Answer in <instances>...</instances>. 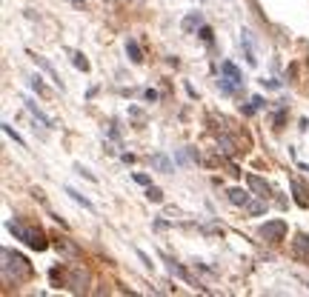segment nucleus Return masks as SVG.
<instances>
[{
    "mask_svg": "<svg viewBox=\"0 0 309 297\" xmlns=\"http://www.w3.org/2000/svg\"><path fill=\"white\" fill-rule=\"evenodd\" d=\"M152 166H158L160 171H172V163L163 157V154H155V157H152Z\"/></svg>",
    "mask_w": 309,
    "mask_h": 297,
    "instance_id": "nucleus-16",
    "label": "nucleus"
},
{
    "mask_svg": "<svg viewBox=\"0 0 309 297\" xmlns=\"http://www.w3.org/2000/svg\"><path fill=\"white\" fill-rule=\"evenodd\" d=\"M201 37H204L206 43H212V29L209 26H201Z\"/></svg>",
    "mask_w": 309,
    "mask_h": 297,
    "instance_id": "nucleus-21",
    "label": "nucleus"
},
{
    "mask_svg": "<svg viewBox=\"0 0 309 297\" xmlns=\"http://www.w3.org/2000/svg\"><path fill=\"white\" fill-rule=\"evenodd\" d=\"M26 109H29V112H32V114H34V117H37V120H40V123H43V126H49V129L55 126V120H52L49 114H43V112H40V109H37L34 103H29V100H26Z\"/></svg>",
    "mask_w": 309,
    "mask_h": 297,
    "instance_id": "nucleus-10",
    "label": "nucleus"
},
{
    "mask_svg": "<svg viewBox=\"0 0 309 297\" xmlns=\"http://www.w3.org/2000/svg\"><path fill=\"white\" fill-rule=\"evenodd\" d=\"M34 63H37V66L43 69L46 74H49V77L55 80L57 86H60V77H57V72H55V66H52V63H49V60H46V57H34Z\"/></svg>",
    "mask_w": 309,
    "mask_h": 297,
    "instance_id": "nucleus-9",
    "label": "nucleus"
},
{
    "mask_svg": "<svg viewBox=\"0 0 309 297\" xmlns=\"http://www.w3.org/2000/svg\"><path fill=\"white\" fill-rule=\"evenodd\" d=\"M75 66H78V69H83V72H86V69H89V60H86V57H83V55H75Z\"/></svg>",
    "mask_w": 309,
    "mask_h": 297,
    "instance_id": "nucleus-20",
    "label": "nucleus"
},
{
    "mask_svg": "<svg viewBox=\"0 0 309 297\" xmlns=\"http://www.w3.org/2000/svg\"><path fill=\"white\" fill-rule=\"evenodd\" d=\"M246 183H249V189H252L255 194H258L261 200H266V197L272 194V189H269V183H263L261 177H258V174H246Z\"/></svg>",
    "mask_w": 309,
    "mask_h": 297,
    "instance_id": "nucleus-5",
    "label": "nucleus"
},
{
    "mask_svg": "<svg viewBox=\"0 0 309 297\" xmlns=\"http://www.w3.org/2000/svg\"><path fill=\"white\" fill-rule=\"evenodd\" d=\"M295 249H309V237H307V234H298V237H295Z\"/></svg>",
    "mask_w": 309,
    "mask_h": 297,
    "instance_id": "nucleus-19",
    "label": "nucleus"
},
{
    "mask_svg": "<svg viewBox=\"0 0 309 297\" xmlns=\"http://www.w3.org/2000/svg\"><path fill=\"white\" fill-rule=\"evenodd\" d=\"M9 231L17 240H23L26 246H32V249H37V251L46 249V237H43L40 228H26V226H20V223H9Z\"/></svg>",
    "mask_w": 309,
    "mask_h": 297,
    "instance_id": "nucleus-2",
    "label": "nucleus"
},
{
    "mask_svg": "<svg viewBox=\"0 0 309 297\" xmlns=\"http://www.w3.org/2000/svg\"><path fill=\"white\" fill-rule=\"evenodd\" d=\"M229 200L235 206H246L249 203V194L243 192V189H232V192H229Z\"/></svg>",
    "mask_w": 309,
    "mask_h": 297,
    "instance_id": "nucleus-12",
    "label": "nucleus"
},
{
    "mask_svg": "<svg viewBox=\"0 0 309 297\" xmlns=\"http://www.w3.org/2000/svg\"><path fill=\"white\" fill-rule=\"evenodd\" d=\"M286 234V223L284 220H269V223H263L261 226V237L269 240V243H281Z\"/></svg>",
    "mask_w": 309,
    "mask_h": 297,
    "instance_id": "nucleus-3",
    "label": "nucleus"
},
{
    "mask_svg": "<svg viewBox=\"0 0 309 297\" xmlns=\"http://www.w3.org/2000/svg\"><path fill=\"white\" fill-rule=\"evenodd\" d=\"M240 46H243V52H246V63H249V66H258V57H255V46H252L249 32H243V37H240Z\"/></svg>",
    "mask_w": 309,
    "mask_h": 297,
    "instance_id": "nucleus-7",
    "label": "nucleus"
},
{
    "mask_svg": "<svg viewBox=\"0 0 309 297\" xmlns=\"http://www.w3.org/2000/svg\"><path fill=\"white\" fill-rule=\"evenodd\" d=\"M66 194H69V197H72V200H75V203H80V206H83V209H89V212H92V209H95V206H92L89 200L83 197V194H78V192H75V189H66Z\"/></svg>",
    "mask_w": 309,
    "mask_h": 297,
    "instance_id": "nucleus-15",
    "label": "nucleus"
},
{
    "mask_svg": "<svg viewBox=\"0 0 309 297\" xmlns=\"http://www.w3.org/2000/svg\"><path fill=\"white\" fill-rule=\"evenodd\" d=\"M69 286H72L75 292H83V289H86V272L72 269V280H69Z\"/></svg>",
    "mask_w": 309,
    "mask_h": 297,
    "instance_id": "nucleus-8",
    "label": "nucleus"
},
{
    "mask_svg": "<svg viewBox=\"0 0 309 297\" xmlns=\"http://www.w3.org/2000/svg\"><path fill=\"white\" fill-rule=\"evenodd\" d=\"M289 186H292V192H295V203L301 206V209H309V197H307V189H304V183L292 177V183H289Z\"/></svg>",
    "mask_w": 309,
    "mask_h": 297,
    "instance_id": "nucleus-6",
    "label": "nucleus"
},
{
    "mask_svg": "<svg viewBox=\"0 0 309 297\" xmlns=\"http://www.w3.org/2000/svg\"><path fill=\"white\" fill-rule=\"evenodd\" d=\"M143 97H146V100H152V103L158 100V94H155V91H152V89H149V91H143Z\"/></svg>",
    "mask_w": 309,
    "mask_h": 297,
    "instance_id": "nucleus-24",
    "label": "nucleus"
},
{
    "mask_svg": "<svg viewBox=\"0 0 309 297\" xmlns=\"http://www.w3.org/2000/svg\"><path fill=\"white\" fill-rule=\"evenodd\" d=\"M3 132H6V135H9V137H14V143H20V146H23V137L17 135V132H14V129H11L9 123H3Z\"/></svg>",
    "mask_w": 309,
    "mask_h": 297,
    "instance_id": "nucleus-18",
    "label": "nucleus"
},
{
    "mask_svg": "<svg viewBox=\"0 0 309 297\" xmlns=\"http://www.w3.org/2000/svg\"><path fill=\"white\" fill-rule=\"evenodd\" d=\"M246 209H249L252 215H263V206L261 203H246Z\"/></svg>",
    "mask_w": 309,
    "mask_h": 297,
    "instance_id": "nucleus-22",
    "label": "nucleus"
},
{
    "mask_svg": "<svg viewBox=\"0 0 309 297\" xmlns=\"http://www.w3.org/2000/svg\"><path fill=\"white\" fill-rule=\"evenodd\" d=\"M220 72H223V77H226V80H220V89H223V91H235V89H238V86H240V72H238V69L226 60V63L220 66Z\"/></svg>",
    "mask_w": 309,
    "mask_h": 297,
    "instance_id": "nucleus-4",
    "label": "nucleus"
},
{
    "mask_svg": "<svg viewBox=\"0 0 309 297\" xmlns=\"http://www.w3.org/2000/svg\"><path fill=\"white\" fill-rule=\"evenodd\" d=\"M126 55L132 57V63H143V55H140V46H137L135 40H129V43H126Z\"/></svg>",
    "mask_w": 309,
    "mask_h": 297,
    "instance_id": "nucleus-11",
    "label": "nucleus"
},
{
    "mask_svg": "<svg viewBox=\"0 0 309 297\" xmlns=\"http://www.w3.org/2000/svg\"><path fill=\"white\" fill-rule=\"evenodd\" d=\"M195 26H201V14H198V11H192V14H189V17L183 20V32L189 34V32L195 29Z\"/></svg>",
    "mask_w": 309,
    "mask_h": 297,
    "instance_id": "nucleus-14",
    "label": "nucleus"
},
{
    "mask_svg": "<svg viewBox=\"0 0 309 297\" xmlns=\"http://www.w3.org/2000/svg\"><path fill=\"white\" fill-rule=\"evenodd\" d=\"M217 146H220V151H223V154H235V140H232V137H217Z\"/></svg>",
    "mask_w": 309,
    "mask_h": 297,
    "instance_id": "nucleus-13",
    "label": "nucleus"
},
{
    "mask_svg": "<svg viewBox=\"0 0 309 297\" xmlns=\"http://www.w3.org/2000/svg\"><path fill=\"white\" fill-rule=\"evenodd\" d=\"M3 277H6V283H9L11 272H14V283H20V280H26V277H32V266L26 263V257L23 254H17V251L11 249H3Z\"/></svg>",
    "mask_w": 309,
    "mask_h": 297,
    "instance_id": "nucleus-1",
    "label": "nucleus"
},
{
    "mask_svg": "<svg viewBox=\"0 0 309 297\" xmlns=\"http://www.w3.org/2000/svg\"><path fill=\"white\" fill-rule=\"evenodd\" d=\"M32 89H34V91H40V94L46 91V89H43V83H40V77H32Z\"/></svg>",
    "mask_w": 309,
    "mask_h": 297,
    "instance_id": "nucleus-23",
    "label": "nucleus"
},
{
    "mask_svg": "<svg viewBox=\"0 0 309 297\" xmlns=\"http://www.w3.org/2000/svg\"><path fill=\"white\" fill-rule=\"evenodd\" d=\"M146 197L152 200V203H160V200H163V192H160V189H155V186H149V189H146Z\"/></svg>",
    "mask_w": 309,
    "mask_h": 297,
    "instance_id": "nucleus-17",
    "label": "nucleus"
}]
</instances>
